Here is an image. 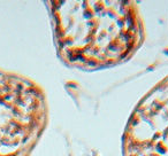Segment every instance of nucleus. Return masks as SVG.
Wrapping results in <instances>:
<instances>
[{"label": "nucleus", "instance_id": "obj_1", "mask_svg": "<svg viewBox=\"0 0 168 156\" xmlns=\"http://www.w3.org/2000/svg\"><path fill=\"white\" fill-rule=\"evenodd\" d=\"M55 36L67 63L101 68L126 58L141 40L136 7L128 1L54 2Z\"/></svg>", "mask_w": 168, "mask_h": 156}]
</instances>
